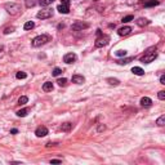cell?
<instances>
[{
	"label": "cell",
	"mask_w": 165,
	"mask_h": 165,
	"mask_svg": "<svg viewBox=\"0 0 165 165\" xmlns=\"http://www.w3.org/2000/svg\"><path fill=\"white\" fill-rule=\"evenodd\" d=\"M4 8H5V11L8 12L11 16H18V14L21 13V5L17 3H7L5 5H4Z\"/></svg>",
	"instance_id": "6da1fadb"
},
{
	"label": "cell",
	"mask_w": 165,
	"mask_h": 165,
	"mask_svg": "<svg viewBox=\"0 0 165 165\" xmlns=\"http://www.w3.org/2000/svg\"><path fill=\"white\" fill-rule=\"evenodd\" d=\"M50 40H52V38L49 35H39L32 40L31 45H32V46H40V45L46 44L48 41H50Z\"/></svg>",
	"instance_id": "7a4b0ae2"
},
{
	"label": "cell",
	"mask_w": 165,
	"mask_h": 165,
	"mask_svg": "<svg viewBox=\"0 0 165 165\" xmlns=\"http://www.w3.org/2000/svg\"><path fill=\"white\" fill-rule=\"evenodd\" d=\"M157 57V50L155 52H150V53H144V56L141 58V62L142 63H150Z\"/></svg>",
	"instance_id": "3957f363"
},
{
	"label": "cell",
	"mask_w": 165,
	"mask_h": 165,
	"mask_svg": "<svg viewBox=\"0 0 165 165\" xmlns=\"http://www.w3.org/2000/svg\"><path fill=\"white\" fill-rule=\"evenodd\" d=\"M108 41H110V36L107 35H99V38L95 40V48H102V46L107 45Z\"/></svg>",
	"instance_id": "277c9868"
},
{
	"label": "cell",
	"mask_w": 165,
	"mask_h": 165,
	"mask_svg": "<svg viewBox=\"0 0 165 165\" xmlns=\"http://www.w3.org/2000/svg\"><path fill=\"white\" fill-rule=\"evenodd\" d=\"M36 17H38L39 19H48V18H50V17H53V11H52V9H43V11L38 12Z\"/></svg>",
	"instance_id": "5b68a950"
},
{
	"label": "cell",
	"mask_w": 165,
	"mask_h": 165,
	"mask_svg": "<svg viewBox=\"0 0 165 165\" xmlns=\"http://www.w3.org/2000/svg\"><path fill=\"white\" fill-rule=\"evenodd\" d=\"M76 60H78V56H76L75 53H67V54H65V57H63V62L67 63V65H71V63L76 62Z\"/></svg>",
	"instance_id": "8992f818"
},
{
	"label": "cell",
	"mask_w": 165,
	"mask_h": 165,
	"mask_svg": "<svg viewBox=\"0 0 165 165\" xmlns=\"http://www.w3.org/2000/svg\"><path fill=\"white\" fill-rule=\"evenodd\" d=\"M35 134H36V137H39V138H41V137H45V135L48 134V128L44 127V125H40V127L36 128Z\"/></svg>",
	"instance_id": "52a82bcc"
},
{
	"label": "cell",
	"mask_w": 165,
	"mask_h": 165,
	"mask_svg": "<svg viewBox=\"0 0 165 165\" xmlns=\"http://www.w3.org/2000/svg\"><path fill=\"white\" fill-rule=\"evenodd\" d=\"M130 32H132V27L130 26H124L117 30V34H119L120 36H127V35H129Z\"/></svg>",
	"instance_id": "ba28073f"
},
{
	"label": "cell",
	"mask_w": 165,
	"mask_h": 165,
	"mask_svg": "<svg viewBox=\"0 0 165 165\" xmlns=\"http://www.w3.org/2000/svg\"><path fill=\"white\" fill-rule=\"evenodd\" d=\"M88 27H89V23H84V22H75L72 25L74 30H85Z\"/></svg>",
	"instance_id": "9c48e42d"
},
{
	"label": "cell",
	"mask_w": 165,
	"mask_h": 165,
	"mask_svg": "<svg viewBox=\"0 0 165 165\" xmlns=\"http://www.w3.org/2000/svg\"><path fill=\"white\" fill-rule=\"evenodd\" d=\"M85 81L84 76H81V75H74L72 76V83H75V84H83Z\"/></svg>",
	"instance_id": "30bf717a"
},
{
	"label": "cell",
	"mask_w": 165,
	"mask_h": 165,
	"mask_svg": "<svg viewBox=\"0 0 165 165\" xmlns=\"http://www.w3.org/2000/svg\"><path fill=\"white\" fill-rule=\"evenodd\" d=\"M152 105V99L148 97H143L141 99V106H143V107H150V106Z\"/></svg>",
	"instance_id": "8fae6325"
},
{
	"label": "cell",
	"mask_w": 165,
	"mask_h": 165,
	"mask_svg": "<svg viewBox=\"0 0 165 165\" xmlns=\"http://www.w3.org/2000/svg\"><path fill=\"white\" fill-rule=\"evenodd\" d=\"M135 23L138 25L139 27H143V26H147V25H150V21L147 18H138L137 21H135Z\"/></svg>",
	"instance_id": "7c38bea8"
},
{
	"label": "cell",
	"mask_w": 165,
	"mask_h": 165,
	"mask_svg": "<svg viewBox=\"0 0 165 165\" xmlns=\"http://www.w3.org/2000/svg\"><path fill=\"white\" fill-rule=\"evenodd\" d=\"M57 11L60 12V13H63V14H67L68 12H70V8H68L67 5H62V4H60V5L57 7Z\"/></svg>",
	"instance_id": "4fadbf2b"
},
{
	"label": "cell",
	"mask_w": 165,
	"mask_h": 165,
	"mask_svg": "<svg viewBox=\"0 0 165 165\" xmlns=\"http://www.w3.org/2000/svg\"><path fill=\"white\" fill-rule=\"evenodd\" d=\"M43 90H44V92H52V90H53V84H52L50 81H46V83H44Z\"/></svg>",
	"instance_id": "5bb4252c"
},
{
	"label": "cell",
	"mask_w": 165,
	"mask_h": 165,
	"mask_svg": "<svg viewBox=\"0 0 165 165\" xmlns=\"http://www.w3.org/2000/svg\"><path fill=\"white\" fill-rule=\"evenodd\" d=\"M159 4H160L159 0H150V1H146V3H144V8L155 7V5H159Z\"/></svg>",
	"instance_id": "9a60e30c"
},
{
	"label": "cell",
	"mask_w": 165,
	"mask_h": 165,
	"mask_svg": "<svg viewBox=\"0 0 165 165\" xmlns=\"http://www.w3.org/2000/svg\"><path fill=\"white\" fill-rule=\"evenodd\" d=\"M132 72L134 74V75H137V76H142V75H144V71L142 70L141 67H133V68H132Z\"/></svg>",
	"instance_id": "2e32d148"
},
{
	"label": "cell",
	"mask_w": 165,
	"mask_h": 165,
	"mask_svg": "<svg viewBox=\"0 0 165 165\" xmlns=\"http://www.w3.org/2000/svg\"><path fill=\"white\" fill-rule=\"evenodd\" d=\"M106 81H107L110 85H115V87L120 84V81L117 80V79H114V78H107V79H106Z\"/></svg>",
	"instance_id": "e0dca14e"
},
{
	"label": "cell",
	"mask_w": 165,
	"mask_h": 165,
	"mask_svg": "<svg viewBox=\"0 0 165 165\" xmlns=\"http://www.w3.org/2000/svg\"><path fill=\"white\" fill-rule=\"evenodd\" d=\"M61 129H62V132H70L72 129V124L71 123H65V124H62Z\"/></svg>",
	"instance_id": "ac0fdd59"
},
{
	"label": "cell",
	"mask_w": 165,
	"mask_h": 165,
	"mask_svg": "<svg viewBox=\"0 0 165 165\" xmlns=\"http://www.w3.org/2000/svg\"><path fill=\"white\" fill-rule=\"evenodd\" d=\"M16 114H17V116H19V117H25L27 114H28V108H22V110L17 111Z\"/></svg>",
	"instance_id": "d6986e66"
},
{
	"label": "cell",
	"mask_w": 165,
	"mask_h": 165,
	"mask_svg": "<svg viewBox=\"0 0 165 165\" xmlns=\"http://www.w3.org/2000/svg\"><path fill=\"white\" fill-rule=\"evenodd\" d=\"M34 27H35V23H34L32 21H28V22H26V23L23 25V28H25V30H32Z\"/></svg>",
	"instance_id": "ffe728a7"
},
{
	"label": "cell",
	"mask_w": 165,
	"mask_h": 165,
	"mask_svg": "<svg viewBox=\"0 0 165 165\" xmlns=\"http://www.w3.org/2000/svg\"><path fill=\"white\" fill-rule=\"evenodd\" d=\"M156 124L159 125V127H164L165 125V115H161V116L156 120Z\"/></svg>",
	"instance_id": "44dd1931"
},
{
	"label": "cell",
	"mask_w": 165,
	"mask_h": 165,
	"mask_svg": "<svg viewBox=\"0 0 165 165\" xmlns=\"http://www.w3.org/2000/svg\"><path fill=\"white\" fill-rule=\"evenodd\" d=\"M25 3H26L27 8H32V7L36 4V0H25Z\"/></svg>",
	"instance_id": "7402d4cb"
},
{
	"label": "cell",
	"mask_w": 165,
	"mask_h": 165,
	"mask_svg": "<svg viewBox=\"0 0 165 165\" xmlns=\"http://www.w3.org/2000/svg\"><path fill=\"white\" fill-rule=\"evenodd\" d=\"M53 1H54V0H40L39 4H40L41 7H46V5H49V4H52Z\"/></svg>",
	"instance_id": "603a6c76"
},
{
	"label": "cell",
	"mask_w": 165,
	"mask_h": 165,
	"mask_svg": "<svg viewBox=\"0 0 165 165\" xmlns=\"http://www.w3.org/2000/svg\"><path fill=\"white\" fill-rule=\"evenodd\" d=\"M130 61H133V58L130 57V58H125V60H119V61H116L119 65H127V63H129Z\"/></svg>",
	"instance_id": "cb8c5ba5"
},
{
	"label": "cell",
	"mask_w": 165,
	"mask_h": 165,
	"mask_svg": "<svg viewBox=\"0 0 165 165\" xmlns=\"http://www.w3.org/2000/svg\"><path fill=\"white\" fill-rule=\"evenodd\" d=\"M16 78L17 79H26L27 78V74L23 72V71H19V72L16 74Z\"/></svg>",
	"instance_id": "d4e9b609"
},
{
	"label": "cell",
	"mask_w": 165,
	"mask_h": 165,
	"mask_svg": "<svg viewBox=\"0 0 165 165\" xmlns=\"http://www.w3.org/2000/svg\"><path fill=\"white\" fill-rule=\"evenodd\" d=\"M27 102H28V98H27L26 95H22V97L18 99V103H19V105H26Z\"/></svg>",
	"instance_id": "484cf974"
},
{
	"label": "cell",
	"mask_w": 165,
	"mask_h": 165,
	"mask_svg": "<svg viewBox=\"0 0 165 165\" xmlns=\"http://www.w3.org/2000/svg\"><path fill=\"white\" fill-rule=\"evenodd\" d=\"M57 83H58V85H60V87H65V85L67 84V79H65V78L58 79V80H57Z\"/></svg>",
	"instance_id": "4316f807"
},
{
	"label": "cell",
	"mask_w": 165,
	"mask_h": 165,
	"mask_svg": "<svg viewBox=\"0 0 165 165\" xmlns=\"http://www.w3.org/2000/svg\"><path fill=\"white\" fill-rule=\"evenodd\" d=\"M61 74H62V70H61L60 67H56L53 70V72H52V75H53V76H60Z\"/></svg>",
	"instance_id": "83f0119b"
},
{
	"label": "cell",
	"mask_w": 165,
	"mask_h": 165,
	"mask_svg": "<svg viewBox=\"0 0 165 165\" xmlns=\"http://www.w3.org/2000/svg\"><path fill=\"white\" fill-rule=\"evenodd\" d=\"M16 30V27L14 26H11V27H7L5 30H4V35H8V34H11V32H13V31Z\"/></svg>",
	"instance_id": "f1b7e54d"
},
{
	"label": "cell",
	"mask_w": 165,
	"mask_h": 165,
	"mask_svg": "<svg viewBox=\"0 0 165 165\" xmlns=\"http://www.w3.org/2000/svg\"><path fill=\"white\" fill-rule=\"evenodd\" d=\"M133 19H134V17H133V16H127V17L123 18V23H128V22L133 21Z\"/></svg>",
	"instance_id": "f546056e"
},
{
	"label": "cell",
	"mask_w": 165,
	"mask_h": 165,
	"mask_svg": "<svg viewBox=\"0 0 165 165\" xmlns=\"http://www.w3.org/2000/svg\"><path fill=\"white\" fill-rule=\"evenodd\" d=\"M115 54L117 57H124V56H127V50H117Z\"/></svg>",
	"instance_id": "4dcf8cb0"
},
{
	"label": "cell",
	"mask_w": 165,
	"mask_h": 165,
	"mask_svg": "<svg viewBox=\"0 0 165 165\" xmlns=\"http://www.w3.org/2000/svg\"><path fill=\"white\" fill-rule=\"evenodd\" d=\"M157 97H159V99L164 101L165 99V92H164V90H160L159 94H157Z\"/></svg>",
	"instance_id": "1f68e13d"
},
{
	"label": "cell",
	"mask_w": 165,
	"mask_h": 165,
	"mask_svg": "<svg viewBox=\"0 0 165 165\" xmlns=\"http://www.w3.org/2000/svg\"><path fill=\"white\" fill-rule=\"evenodd\" d=\"M61 4H62V5H70V0H61Z\"/></svg>",
	"instance_id": "d6a6232c"
},
{
	"label": "cell",
	"mask_w": 165,
	"mask_h": 165,
	"mask_svg": "<svg viewBox=\"0 0 165 165\" xmlns=\"http://www.w3.org/2000/svg\"><path fill=\"white\" fill-rule=\"evenodd\" d=\"M50 164H61V160H57V159L50 160Z\"/></svg>",
	"instance_id": "836d02e7"
},
{
	"label": "cell",
	"mask_w": 165,
	"mask_h": 165,
	"mask_svg": "<svg viewBox=\"0 0 165 165\" xmlns=\"http://www.w3.org/2000/svg\"><path fill=\"white\" fill-rule=\"evenodd\" d=\"M160 84H165V76L164 75L160 76Z\"/></svg>",
	"instance_id": "e575fe53"
},
{
	"label": "cell",
	"mask_w": 165,
	"mask_h": 165,
	"mask_svg": "<svg viewBox=\"0 0 165 165\" xmlns=\"http://www.w3.org/2000/svg\"><path fill=\"white\" fill-rule=\"evenodd\" d=\"M105 129H106L105 125H99V127H98V132H102V130H105Z\"/></svg>",
	"instance_id": "d590c367"
},
{
	"label": "cell",
	"mask_w": 165,
	"mask_h": 165,
	"mask_svg": "<svg viewBox=\"0 0 165 165\" xmlns=\"http://www.w3.org/2000/svg\"><path fill=\"white\" fill-rule=\"evenodd\" d=\"M11 133H12V134H17V133H18V130H17V129H12Z\"/></svg>",
	"instance_id": "8d00e7d4"
},
{
	"label": "cell",
	"mask_w": 165,
	"mask_h": 165,
	"mask_svg": "<svg viewBox=\"0 0 165 165\" xmlns=\"http://www.w3.org/2000/svg\"><path fill=\"white\" fill-rule=\"evenodd\" d=\"M0 50H3V46H0Z\"/></svg>",
	"instance_id": "74e56055"
}]
</instances>
